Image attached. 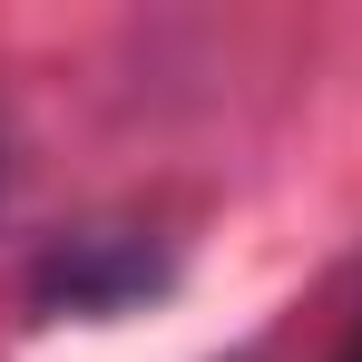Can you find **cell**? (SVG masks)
<instances>
[{"label": "cell", "instance_id": "3", "mask_svg": "<svg viewBox=\"0 0 362 362\" xmlns=\"http://www.w3.org/2000/svg\"><path fill=\"white\" fill-rule=\"evenodd\" d=\"M226 362H264V353H255V343H245V353H226Z\"/></svg>", "mask_w": 362, "mask_h": 362}, {"label": "cell", "instance_id": "1", "mask_svg": "<svg viewBox=\"0 0 362 362\" xmlns=\"http://www.w3.org/2000/svg\"><path fill=\"white\" fill-rule=\"evenodd\" d=\"M177 294V245L147 235V226H78V235H49L30 255V323H127L147 303Z\"/></svg>", "mask_w": 362, "mask_h": 362}, {"label": "cell", "instance_id": "2", "mask_svg": "<svg viewBox=\"0 0 362 362\" xmlns=\"http://www.w3.org/2000/svg\"><path fill=\"white\" fill-rule=\"evenodd\" d=\"M333 362H362V313L343 323V353H333Z\"/></svg>", "mask_w": 362, "mask_h": 362}]
</instances>
